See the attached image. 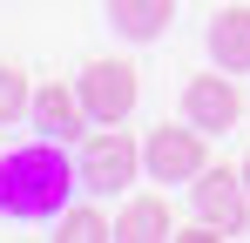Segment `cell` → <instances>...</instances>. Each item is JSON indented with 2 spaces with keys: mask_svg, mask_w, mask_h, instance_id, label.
Masks as SVG:
<instances>
[{
  "mask_svg": "<svg viewBox=\"0 0 250 243\" xmlns=\"http://www.w3.org/2000/svg\"><path fill=\"white\" fill-rule=\"evenodd\" d=\"M75 182L82 169L61 156V142H27L14 156H0V216L14 223H54L68 202H75Z\"/></svg>",
  "mask_w": 250,
  "mask_h": 243,
  "instance_id": "obj_1",
  "label": "cell"
},
{
  "mask_svg": "<svg viewBox=\"0 0 250 243\" xmlns=\"http://www.w3.org/2000/svg\"><path fill=\"white\" fill-rule=\"evenodd\" d=\"M75 169H82V189H88V196H122L128 182L142 176V142H135V135H122L115 122H102V128L82 142Z\"/></svg>",
  "mask_w": 250,
  "mask_h": 243,
  "instance_id": "obj_2",
  "label": "cell"
},
{
  "mask_svg": "<svg viewBox=\"0 0 250 243\" xmlns=\"http://www.w3.org/2000/svg\"><path fill=\"white\" fill-rule=\"evenodd\" d=\"M75 95H82L88 122H128V115H135V101H142V81H135L128 61L102 54V61H88L82 75H75Z\"/></svg>",
  "mask_w": 250,
  "mask_h": 243,
  "instance_id": "obj_3",
  "label": "cell"
},
{
  "mask_svg": "<svg viewBox=\"0 0 250 243\" xmlns=\"http://www.w3.org/2000/svg\"><path fill=\"white\" fill-rule=\"evenodd\" d=\"M142 169H149L156 182H196V176L209 169L203 128H196V122H163V128H149V142H142Z\"/></svg>",
  "mask_w": 250,
  "mask_h": 243,
  "instance_id": "obj_4",
  "label": "cell"
},
{
  "mask_svg": "<svg viewBox=\"0 0 250 243\" xmlns=\"http://www.w3.org/2000/svg\"><path fill=\"white\" fill-rule=\"evenodd\" d=\"M189 209L203 216V223H216L223 237H237L250 223V182H244V169H223V162H209L203 176L189 182Z\"/></svg>",
  "mask_w": 250,
  "mask_h": 243,
  "instance_id": "obj_5",
  "label": "cell"
},
{
  "mask_svg": "<svg viewBox=\"0 0 250 243\" xmlns=\"http://www.w3.org/2000/svg\"><path fill=\"white\" fill-rule=\"evenodd\" d=\"M183 122H196L203 135H230L244 122V95H237V75H196L183 88Z\"/></svg>",
  "mask_w": 250,
  "mask_h": 243,
  "instance_id": "obj_6",
  "label": "cell"
},
{
  "mask_svg": "<svg viewBox=\"0 0 250 243\" xmlns=\"http://www.w3.org/2000/svg\"><path fill=\"white\" fill-rule=\"evenodd\" d=\"M27 122L41 128L47 142H75V135H82V122H88V108H82V95H75V88L47 81V88H34V108H27Z\"/></svg>",
  "mask_w": 250,
  "mask_h": 243,
  "instance_id": "obj_7",
  "label": "cell"
},
{
  "mask_svg": "<svg viewBox=\"0 0 250 243\" xmlns=\"http://www.w3.org/2000/svg\"><path fill=\"white\" fill-rule=\"evenodd\" d=\"M209 61L230 75H250V7H223L209 20Z\"/></svg>",
  "mask_w": 250,
  "mask_h": 243,
  "instance_id": "obj_8",
  "label": "cell"
},
{
  "mask_svg": "<svg viewBox=\"0 0 250 243\" xmlns=\"http://www.w3.org/2000/svg\"><path fill=\"white\" fill-rule=\"evenodd\" d=\"M176 20V0H108V27L122 40H156Z\"/></svg>",
  "mask_w": 250,
  "mask_h": 243,
  "instance_id": "obj_9",
  "label": "cell"
},
{
  "mask_svg": "<svg viewBox=\"0 0 250 243\" xmlns=\"http://www.w3.org/2000/svg\"><path fill=\"white\" fill-rule=\"evenodd\" d=\"M115 237L122 243H156V237H176V216H169L163 196H128L122 216H115Z\"/></svg>",
  "mask_w": 250,
  "mask_h": 243,
  "instance_id": "obj_10",
  "label": "cell"
},
{
  "mask_svg": "<svg viewBox=\"0 0 250 243\" xmlns=\"http://www.w3.org/2000/svg\"><path fill=\"white\" fill-rule=\"evenodd\" d=\"M102 237H115V223H108L95 202H68V209L54 216V243H102Z\"/></svg>",
  "mask_w": 250,
  "mask_h": 243,
  "instance_id": "obj_11",
  "label": "cell"
},
{
  "mask_svg": "<svg viewBox=\"0 0 250 243\" xmlns=\"http://www.w3.org/2000/svg\"><path fill=\"white\" fill-rule=\"evenodd\" d=\"M27 108H34V88H27V75H21L14 61H0V128L27 122Z\"/></svg>",
  "mask_w": 250,
  "mask_h": 243,
  "instance_id": "obj_12",
  "label": "cell"
},
{
  "mask_svg": "<svg viewBox=\"0 0 250 243\" xmlns=\"http://www.w3.org/2000/svg\"><path fill=\"white\" fill-rule=\"evenodd\" d=\"M237 169H244V182H250V156H244V162H237Z\"/></svg>",
  "mask_w": 250,
  "mask_h": 243,
  "instance_id": "obj_13",
  "label": "cell"
}]
</instances>
